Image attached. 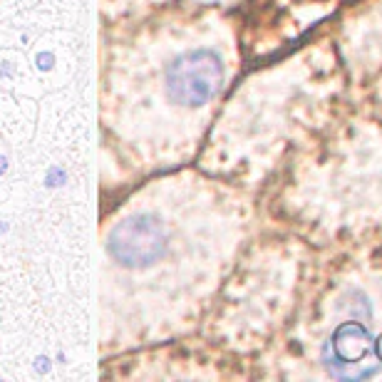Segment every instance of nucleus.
Listing matches in <instances>:
<instances>
[{
    "label": "nucleus",
    "instance_id": "1",
    "mask_svg": "<svg viewBox=\"0 0 382 382\" xmlns=\"http://www.w3.org/2000/svg\"><path fill=\"white\" fill-rule=\"evenodd\" d=\"M224 85V62L211 50H191L167 67V92L176 104L201 107Z\"/></svg>",
    "mask_w": 382,
    "mask_h": 382
},
{
    "label": "nucleus",
    "instance_id": "3",
    "mask_svg": "<svg viewBox=\"0 0 382 382\" xmlns=\"http://www.w3.org/2000/svg\"><path fill=\"white\" fill-rule=\"evenodd\" d=\"M109 253L125 268H147L167 251V231L157 216L136 213L109 234Z\"/></svg>",
    "mask_w": 382,
    "mask_h": 382
},
{
    "label": "nucleus",
    "instance_id": "2",
    "mask_svg": "<svg viewBox=\"0 0 382 382\" xmlns=\"http://www.w3.org/2000/svg\"><path fill=\"white\" fill-rule=\"evenodd\" d=\"M323 365L335 377L362 380L380 370L382 358L370 330L362 323L348 320L335 327V333L323 348Z\"/></svg>",
    "mask_w": 382,
    "mask_h": 382
},
{
    "label": "nucleus",
    "instance_id": "5",
    "mask_svg": "<svg viewBox=\"0 0 382 382\" xmlns=\"http://www.w3.org/2000/svg\"><path fill=\"white\" fill-rule=\"evenodd\" d=\"M3 171H6V159L0 157V174H3Z\"/></svg>",
    "mask_w": 382,
    "mask_h": 382
},
{
    "label": "nucleus",
    "instance_id": "4",
    "mask_svg": "<svg viewBox=\"0 0 382 382\" xmlns=\"http://www.w3.org/2000/svg\"><path fill=\"white\" fill-rule=\"evenodd\" d=\"M38 370H40V372L48 370V358H40V360H38Z\"/></svg>",
    "mask_w": 382,
    "mask_h": 382
}]
</instances>
